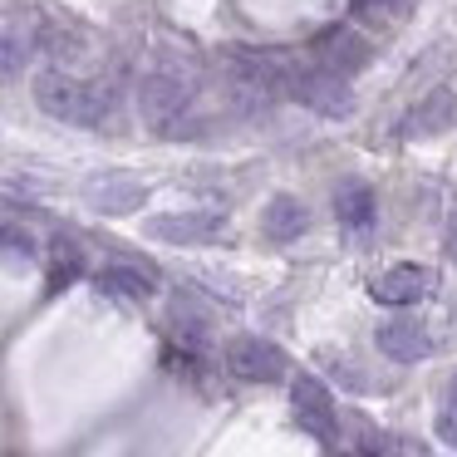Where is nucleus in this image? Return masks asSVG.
I'll use <instances>...</instances> for the list:
<instances>
[{
	"instance_id": "nucleus-1",
	"label": "nucleus",
	"mask_w": 457,
	"mask_h": 457,
	"mask_svg": "<svg viewBox=\"0 0 457 457\" xmlns=\"http://www.w3.org/2000/svg\"><path fill=\"white\" fill-rule=\"evenodd\" d=\"M35 104H40L50 119L70 123V129H99L104 113H109V94L104 89H89L84 79L64 74L60 64L35 74Z\"/></svg>"
},
{
	"instance_id": "nucleus-2",
	"label": "nucleus",
	"mask_w": 457,
	"mask_h": 457,
	"mask_svg": "<svg viewBox=\"0 0 457 457\" xmlns=\"http://www.w3.org/2000/svg\"><path fill=\"white\" fill-rule=\"evenodd\" d=\"M192 109V74L178 70V64H158V70L143 74L138 84V113L153 123V129H168L172 119Z\"/></svg>"
},
{
	"instance_id": "nucleus-3",
	"label": "nucleus",
	"mask_w": 457,
	"mask_h": 457,
	"mask_svg": "<svg viewBox=\"0 0 457 457\" xmlns=\"http://www.w3.org/2000/svg\"><path fill=\"white\" fill-rule=\"evenodd\" d=\"M286 99L310 104V109L325 113V119H345V113L354 109L345 79L329 74V70H320V64H315V70H295V64H290V70H286Z\"/></svg>"
},
{
	"instance_id": "nucleus-4",
	"label": "nucleus",
	"mask_w": 457,
	"mask_h": 457,
	"mask_svg": "<svg viewBox=\"0 0 457 457\" xmlns=\"http://www.w3.org/2000/svg\"><path fill=\"white\" fill-rule=\"evenodd\" d=\"M310 60H315L320 70L349 79V74H359L369 60H374V45H369L359 30H349V25H335V30H320V35H315V45H310Z\"/></svg>"
},
{
	"instance_id": "nucleus-5",
	"label": "nucleus",
	"mask_w": 457,
	"mask_h": 457,
	"mask_svg": "<svg viewBox=\"0 0 457 457\" xmlns=\"http://www.w3.org/2000/svg\"><path fill=\"white\" fill-rule=\"evenodd\" d=\"M227 369L246 384H280L286 378V349H276L261 335H237L227 345Z\"/></svg>"
},
{
	"instance_id": "nucleus-6",
	"label": "nucleus",
	"mask_w": 457,
	"mask_h": 457,
	"mask_svg": "<svg viewBox=\"0 0 457 457\" xmlns=\"http://www.w3.org/2000/svg\"><path fill=\"white\" fill-rule=\"evenodd\" d=\"M290 408H295V423L305 428L310 437H320V443H335L339 437L335 398H329V388L320 384L315 374H295V384H290Z\"/></svg>"
},
{
	"instance_id": "nucleus-7",
	"label": "nucleus",
	"mask_w": 457,
	"mask_h": 457,
	"mask_svg": "<svg viewBox=\"0 0 457 457\" xmlns=\"http://www.w3.org/2000/svg\"><path fill=\"white\" fill-rule=\"evenodd\" d=\"M153 241H168V246H207L221 237V217L217 212H168V217L148 221Z\"/></svg>"
},
{
	"instance_id": "nucleus-8",
	"label": "nucleus",
	"mask_w": 457,
	"mask_h": 457,
	"mask_svg": "<svg viewBox=\"0 0 457 457\" xmlns=\"http://www.w3.org/2000/svg\"><path fill=\"white\" fill-rule=\"evenodd\" d=\"M433 286H437V276L428 266H418V261H398V266H388L384 276L369 286V295H374L378 305H418Z\"/></svg>"
},
{
	"instance_id": "nucleus-9",
	"label": "nucleus",
	"mask_w": 457,
	"mask_h": 457,
	"mask_svg": "<svg viewBox=\"0 0 457 457\" xmlns=\"http://www.w3.org/2000/svg\"><path fill=\"white\" fill-rule=\"evenodd\" d=\"M84 197H89V207L104 212V217H129V212H138L143 202H148V187H143L138 178H129V172H104V178H94L89 187H84Z\"/></svg>"
},
{
	"instance_id": "nucleus-10",
	"label": "nucleus",
	"mask_w": 457,
	"mask_h": 457,
	"mask_svg": "<svg viewBox=\"0 0 457 457\" xmlns=\"http://www.w3.org/2000/svg\"><path fill=\"white\" fill-rule=\"evenodd\" d=\"M374 345H378V354L394 359V364H418V359H428L433 339H428V329L418 325V320H384Z\"/></svg>"
},
{
	"instance_id": "nucleus-11",
	"label": "nucleus",
	"mask_w": 457,
	"mask_h": 457,
	"mask_svg": "<svg viewBox=\"0 0 457 457\" xmlns=\"http://www.w3.org/2000/svg\"><path fill=\"white\" fill-rule=\"evenodd\" d=\"M453 129H457V94L447 89H433L403 119V138H437V133H453Z\"/></svg>"
},
{
	"instance_id": "nucleus-12",
	"label": "nucleus",
	"mask_w": 457,
	"mask_h": 457,
	"mask_svg": "<svg viewBox=\"0 0 457 457\" xmlns=\"http://www.w3.org/2000/svg\"><path fill=\"white\" fill-rule=\"evenodd\" d=\"M261 231H266L270 241H295L300 231H310V212L300 197H290V192H280V197L266 202V212H261Z\"/></svg>"
},
{
	"instance_id": "nucleus-13",
	"label": "nucleus",
	"mask_w": 457,
	"mask_h": 457,
	"mask_svg": "<svg viewBox=\"0 0 457 457\" xmlns=\"http://www.w3.org/2000/svg\"><path fill=\"white\" fill-rule=\"evenodd\" d=\"M99 290H109V295L119 300H133V305H143V300H153V276L143 266H123V261H113V266L99 270Z\"/></svg>"
},
{
	"instance_id": "nucleus-14",
	"label": "nucleus",
	"mask_w": 457,
	"mask_h": 457,
	"mask_svg": "<svg viewBox=\"0 0 457 457\" xmlns=\"http://www.w3.org/2000/svg\"><path fill=\"white\" fill-rule=\"evenodd\" d=\"M335 217H339V227H349V231H369L374 227V192H369L364 182H345V187L335 192Z\"/></svg>"
},
{
	"instance_id": "nucleus-15",
	"label": "nucleus",
	"mask_w": 457,
	"mask_h": 457,
	"mask_svg": "<svg viewBox=\"0 0 457 457\" xmlns=\"http://www.w3.org/2000/svg\"><path fill=\"white\" fill-rule=\"evenodd\" d=\"M79 276H84V251L74 241H54L50 246V290H64Z\"/></svg>"
},
{
	"instance_id": "nucleus-16",
	"label": "nucleus",
	"mask_w": 457,
	"mask_h": 457,
	"mask_svg": "<svg viewBox=\"0 0 457 457\" xmlns=\"http://www.w3.org/2000/svg\"><path fill=\"white\" fill-rule=\"evenodd\" d=\"M0 256H11V261L25 266V261L40 256V246H35V237L21 227V221H5V227H0Z\"/></svg>"
},
{
	"instance_id": "nucleus-17",
	"label": "nucleus",
	"mask_w": 457,
	"mask_h": 457,
	"mask_svg": "<svg viewBox=\"0 0 457 457\" xmlns=\"http://www.w3.org/2000/svg\"><path fill=\"white\" fill-rule=\"evenodd\" d=\"M30 60V45L21 40L15 30H0V79H15Z\"/></svg>"
},
{
	"instance_id": "nucleus-18",
	"label": "nucleus",
	"mask_w": 457,
	"mask_h": 457,
	"mask_svg": "<svg viewBox=\"0 0 457 457\" xmlns=\"http://www.w3.org/2000/svg\"><path fill=\"white\" fill-rule=\"evenodd\" d=\"M354 15L369 25H394L408 15V0H354Z\"/></svg>"
},
{
	"instance_id": "nucleus-19",
	"label": "nucleus",
	"mask_w": 457,
	"mask_h": 457,
	"mask_svg": "<svg viewBox=\"0 0 457 457\" xmlns=\"http://www.w3.org/2000/svg\"><path fill=\"white\" fill-rule=\"evenodd\" d=\"M45 50H50L54 60H74V54H79V40L64 35V30H50V35H45Z\"/></svg>"
},
{
	"instance_id": "nucleus-20",
	"label": "nucleus",
	"mask_w": 457,
	"mask_h": 457,
	"mask_svg": "<svg viewBox=\"0 0 457 457\" xmlns=\"http://www.w3.org/2000/svg\"><path fill=\"white\" fill-rule=\"evenodd\" d=\"M437 437H443V443L447 447H453V453H457V408H447V413H437Z\"/></svg>"
},
{
	"instance_id": "nucleus-21",
	"label": "nucleus",
	"mask_w": 457,
	"mask_h": 457,
	"mask_svg": "<svg viewBox=\"0 0 457 457\" xmlns=\"http://www.w3.org/2000/svg\"><path fill=\"white\" fill-rule=\"evenodd\" d=\"M447 256L457 261V217H453V227H447Z\"/></svg>"
},
{
	"instance_id": "nucleus-22",
	"label": "nucleus",
	"mask_w": 457,
	"mask_h": 457,
	"mask_svg": "<svg viewBox=\"0 0 457 457\" xmlns=\"http://www.w3.org/2000/svg\"><path fill=\"white\" fill-rule=\"evenodd\" d=\"M453 408H457V378H453Z\"/></svg>"
}]
</instances>
